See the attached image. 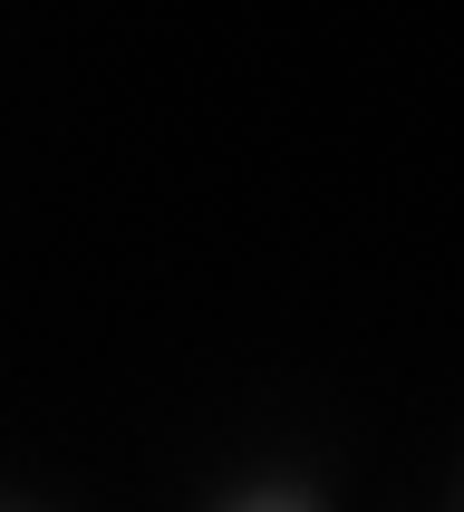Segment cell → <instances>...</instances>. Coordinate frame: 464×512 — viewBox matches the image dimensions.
Returning a JSON list of instances; mask_svg holds the SVG:
<instances>
[{
	"mask_svg": "<svg viewBox=\"0 0 464 512\" xmlns=\"http://www.w3.org/2000/svg\"><path fill=\"white\" fill-rule=\"evenodd\" d=\"M223 512H319V503H310L300 484H252V493H232Z\"/></svg>",
	"mask_w": 464,
	"mask_h": 512,
	"instance_id": "obj_1",
	"label": "cell"
}]
</instances>
